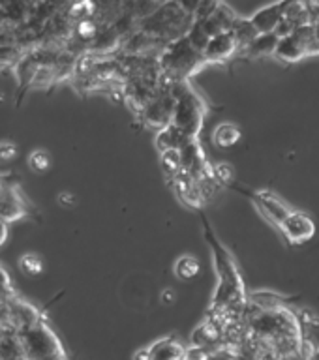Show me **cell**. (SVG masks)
I'll return each instance as SVG.
<instances>
[{
    "mask_svg": "<svg viewBox=\"0 0 319 360\" xmlns=\"http://www.w3.org/2000/svg\"><path fill=\"white\" fill-rule=\"evenodd\" d=\"M197 212H199V218H201L203 235H205V240L211 248L214 270H216V276H218V285H216V291H214L211 311L216 315L242 308V304L246 302V292H244V281H242L241 270L237 266L235 259H233L230 250L216 236L207 214L203 212V208H197Z\"/></svg>",
    "mask_w": 319,
    "mask_h": 360,
    "instance_id": "obj_1",
    "label": "cell"
},
{
    "mask_svg": "<svg viewBox=\"0 0 319 360\" xmlns=\"http://www.w3.org/2000/svg\"><path fill=\"white\" fill-rule=\"evenodd\" d=\"M194 21L196 15L182 10L175 0H165L154 13L141 19L137 28L154 38L160 47H165L169 41L186 36Z\"/></svg>",
    "mask_w": 319,
    "mask_h": 360,
    "instance_id": "obj_2",
    "label": "cell"
},
{
    "mask_svg": "<svg viewBox=\"0 0 319 360\" xmlns=\"http://www.w3.org/2000/svg\"><path fill=\"white\" fill-rule=\"evenodd\" d=\"M171 92L175 98V111L171 124L180 131H184L190 137H197L201 131L203 120H205V112L207 105L201 100V96L197 94L196 90L192 89L188 79L184 81H169Z\"/></svg>",
    "mask_w": 319,
    "mask_h": 360,
    "instance_id": "obj_3",
    "label": "cell"
},
{
    "mask_svg": "<svg viewBox=\"0 0 319 360\" xmlns=\"http://www.w3.org/2000/svg\"><path fill=\"white\" fill-rule=\"evenodd\" d=\"M165 81H184L205 64V56L196 49L188 36L169 41L158 58Z\"/></svg>",
    "mask_w": 319,
    "mask_h": 360,
    "instance_id": "obj_4",
    "label": "cell"
},
{
    "mask_svg": "<svg viewBox=\"0 0 319 360\" xmlns=\"http://www.w3.org/2000/svg\"><path fill=\"white\" fill-rule=\"evenodd\" d=\"M227 188H230V190L239 191V193H242V195H246L248 199L254 202V207L258 208L259 212H261V216H263L265 219H269L276 229L280 227L282 221H284V219L289 216V212L293 210V208H289L286 202L282 201L280 197L275 195L273 191L250 190V188L239 186L237 182H231Z\"/></svg>",
    "mask_w": 319,
    "mask_h": 360,
    "instance_id": "obj_5",
    "label": "cell"
},
{
    "mask_svg": "<svg viewBox=\"0 0 319 360\" xmlns=\"http://www.w3.org/2000/svg\"><path fill=\"white\" fill-rule=\"evenodd\" d=\"M175 111V98L171 92V86L168 83H162L158 86V90L152 94V98L146 101V105L143 107V120L152 128H163L171 124Z\"/></svg>",
    "mask_w": 319,
    "mask_h": 360,
    "instance_id": "obj_6",
    "label": "cell"
},
{
    "mask_svg": "<svg viewBox=\"0 0 319 360\" xmlns=\"http://www.w3.org/2000/svg\"><path fill=\"white\" fill-rule=\"evenodd\" d=\"M23 349L27 347L30 356H64L62 345L58 343L56 336L45 325H36L28 328L23 338Z\"/></svg>",
    "mask_w": 319,
    "mask_h": 360,
    "instance_id": "obj_7",
    "label": "cell"
},
{
    "mask_svg": "<svg viewBox=\"0 0 319 360\" xmlns=\"http://www.w3.org/2000/svg\"><path fill=\"white\" fill-rule=\"evenodd\" d=\"M284 238L293 246L304 244V242L312 240V236L315 235V224L314 219L310 218L306 212H299V210H292L282 225L278 227Z\"/></svg>",
    "mask_w": 319,
    "mask_h": 360,
    "instance_id": "obj_8",
    "label": "cell"
},
{
    "mask_svg": "<svg viewBox=\"0 0 319 360\" xmlns=\"http://www.w3.org/2000/svg\"><path fill=\"white\" fill-rule=\"evenodd\" d=\"M239 47V41H237L233 30H224V32L214 34L208 39L207 47L203 49V56H205V62H225L227 58L235 55Z\"/></svg>",
    "mask_w": 319,
    "mask_h": 360,
    "instance_id": "obj_9",
    "label": "cell"
},
{
    "mask_svg": "<svg viewBox=\"0 0 319 360\" xmlns=\"http://www.w3.org/2000/svg\"><path fill=\"white\" fill-rule=\"evenodd\" d=\"M289 4H292V0H278L275 4L263 6L261 10L254 11L252 15H250V21L256 25L259 32H273L280 25L282 19H284Z\"/></svg>",
    "mask_w": 319,
    "mask_h": 360,
    "instance_id": "obj_10",
    "label": "cell"
},
{
    "mask_svg": "<svg viewBox=\"0 0 319 360\" xmlns=\"http://www.w3.org/2000/svg\"><path fill=\"white\" fill-rule=\"evenodd\" d=\"M180 156H182V171L190 173L194 179H201L203 174L208 173L207 160H205L201 146L197 143V137H192L180 148Z\"/></svg>",
    "mask_w": 319,
    "mask_h": 360,
    "instance_id": "obj_11",
    "label": "cell"
},
{
    "mask_svg": "<svg viewBox=\"0 0 319 360\" xmlns=\"http://www.w3.org/2000/svg\"><path fill=\"white\" fill-rule=\"evenodd\" d=\"M137 356H146L151 360H175L186 356V347H182V343L177 342L175 336H168L158 340L156 343H152L151 347L143 351V353L135 354Z\"/></svg>",
    "mask_w": 319,
    "mask_h": 360,
    "instance_id": "obj_12",
    "label": "cell"
},
{
    "mask_svg": "<svg viewBox=\"0 0 319 360\" xmlns=\"http://www.w3.org/2000/svg\"><path fill=\"white\" fill-rule=\"evenodd\" d=\"M278 41H280V36L275 30L273 32H259L242 51H244V55L252 56V58L275 55Z\"/></svg>",
    "mask_w": 319,
    "mask_h": 360,
    "instance_id": "obj_13",
    "label": "cell"
},
{
    "mask_svg": "<svg viewBox=\"0 0 319 360\" xmlns=\"http://www.w3.org/2000/svg\"><path fill=\"white\" fill-rule=\"evenodd\" d=\"M242 137V131L239 129V126L231 122H222L216 126L213 134V143L216 148H231V146H235Z\"/></svg>",
    "mask_w": 319,
    "mask_h": 360,
    "instance_id": "obj_14",
    "label": "cell"
},
{
    "mask_svg": "<svg viewBox=\"0 0 319 360\" xmlns=\"http://www.w3.org/2000/svg\"><path fill=\"white\" fill-rule=\"evenodd\" d=\"M173 272L179 280L190 281L199 276V272H201V263H199V259L194 257V255H180V257L175 261Z\"/></svg>",
    "mask_w": 319,
    "mask_h": 360,
    "instance_id": "obj_15",
    "label": "cell"
},
{
    "mask_svg": "<svg viewBox=\"0 0 319 360\" xmlns=\"http://www.w3.org/2000/svg\"><path fill=\"white\" fill-rule=\"evenodd\" d=\"M233 34H235L237 41H239V47L244 49L250 41H252L256 36L259 34V30L256 28L252 21H250V17L248 19H242V17H237V21L233 22V27H231Z\"/></svg>",
    "mask_w": 319,
    "mask_h": 360,
    "instance_id": "obj_16",
    "label": "cell"
},
{
    "mask_svg": "<svg viewBox=\"0 0 319 360\" xmlns=\"http://www.w3.org/2000/svg\"><path fill=\"white\" fill-rule=\"evenodd\" d=\"M17 266L28 278H38V276L44 274L45 269L44 259L39 257L38 253H23L19 261H17Z\"/></svg>",
    "mask_w": 319,
    "mask_h": 360,
    "instance_id": "obj_17",
    "label": "cell"
},
{
    "mask_svg": "<svg viewBox=\"0 0 319 360\" xmlns=\"http://www.w3.org/2000/svg\"><path fill=\"white\" fill-rule=\"evenodd\" d=\"M160 163H162L163 173L168 174L169 179L180 173L182 171V156H180L179 148H169V150L160 152Z\"/></svg>",
    "mask_w": 319,
    "mask_h": 360,
    "instance_id": "obj_18",
    "label": "cell"
},
{
    "mask_svg": "<svg viewBox=\"0 0 319 360\" xmlns=\"http://www.w3.org/2000/svg\"><path fill=\"white\" fill-rule=\"evenodd\" d=\"M28 167L38 174L47 173L51 169V154L44 148H36L28 154Z\"/></svg>",
    "mask_w": 319,
    "mask_h": 360,
    "instance_id": "obj_19",
    "label": "cell"
},
{
    "mask_svg": "<svg viewBox=\"0 0 319 360\" xmlns=\"http://www.w3.org/2000/svg\"><path fill=\"white\" fill-rule=\"evenodd\" d=\"M165 0H132V13L137 19H145L160 8Z\"/></svg>",
    "mask_w": 319,
    "mask_h": 360,
    "instance_id": "obj_20",
    "label": "cell"
},
{
    "mask_svg": "<svg viewBox=\"0 0 319 360\" xmlns=\"http://www.w3.org/2000/svg\"><path fill=\"white\" fill-rule=\"evenodd\" d=\"M186 36H188V39L192 41V45H194L196 49L201 51V53H203V49L207 47L208 39H211L208 32L201 27V22L197 21V19L194 21V25H192L190 30H188V34H186Z\"/></svg>",
    "mask_w": 319,
    "mask_h": 360,
    "instance_id": "obj_21",
    "label": "cell"
},
{
    "mask_svg": "<svg viewBox=\"0 0 319 360\" xmlns=\"http://www.w3.org/2000/svg\"><path fill=\"white\" fill-rule=\"evenodd\" d=\"M211 174H213L214 182H220V184L230 186L231 182H235V174H233V169L227 165V163H218L211 169Z\"/></svg>",
    "mask_w": 319,
    "mask_h": 360,
    "instance_id": "obj_22",
    "label": "cell"
},
{
    "mask_svg": "<svg viewBox=\"0 0 319 360\" xmlns=\"http://www.w3.org/2000/svg\"><path fill=\"white\" fill-rule=\"evenodd\" d=\"M220 4H222V0H201L196 11V19H205V17L213 15Z\"/></svg>",
    "mask_w": 319,
    "mask_h": 360,
    "instance_id": "obj_23",
    "label": "cell"
},
{
    "mask_svg": "<svg viewBox=\"0 0 319 360\" xmlns=\"http://www.w3.org/2000/svg\"><path fill=\"white\" fill-rule=\"evenodd\" d=\"M17 156V146L10 141H0V162H10Z\"/></svg>",
    "mask_w": 319,
    "mask_h": 360,
    "instance_id": "obj_24",
    "label": "cell"
},
{
    "mask_svg": "<svg viewBox=\"0 0 319 360\" xmlns=\"http://www.w3.org/2000/svg\"><path fill=\"white\" fill-rule=\"evenodd\" d=\"M175 2H177L182 10H186L188 13H192V15H196V11L197 8H199V2H201V0H175Z\"/></svg>",
    "mask_w": 319,
    "mask_h": 360,
    "instance_id": "obj_25",
    "label": "cell"
},
{
    "mask_svg": "<svg viewBox=\"0 0 319 360\" xmlns=\"http://www.w3.org/2000/svg\"><path fill=\"white\" fill-rule=\"evenodd\" d=\"M58 205L64 208L73 207L75 205V195L70 193V191H62V193H58Z\"/></svg>",
    "mask_w": 319,
    "mask_h": 360,
    "instance_id": "obj_26",
    "label": "cell"
},
{
    "mask_svg": "<svg viewBox=\"0 0 319 360\" xmlns=\"http://www.w3.org/2000/svg\"><path fill=\"white\" fill-rule=\"evenodd\" d=\"M173 300H175L173 289H168V291L162 292V302L163 304H173Z\"/></svg>",
    "mask_w": 319,
    "mask_h": 360,
    "instance_id": "obj_27",
    "label": "cell"
},
{
    "mask_svg": "<svg viewBox=\"0 0 319 360\" xmlns=\"http://www.w3.org/2000/svg\"><path fill=\"white\" fill-rule=\"evenodd\" d=\"M6 238H8V225L4 221H0V246L4 244Z\"/></svg>",
    "mask_w": 319,
    "mask_h": 360,
    "instance_id": "obj_28",
    "label": "cell"
},
{
    "mask_svg": "<svg viewBox=\"0 0 319 360\" xmlns=\"http://www.w3.org/2000/svg\"><path fill=\"white\" fill-rule=\"evenodd\" d=\"M312 356H319V349H314V354Z\"/></svg>",
    "mask_w": 319,
    "mask_h": 360,
    "instance_id": "obj_29",
    "label": "cell"
},
{
    "mask_svg": "<svg viewBox=\"0 0 319 360\" xmlns=\"http://www.w3.org/2000/svg\"><path fill=\"white\" fill-rule=\"evenodd\" d=\"M0 4H2V0H0Z\"/></svg>",
    "mask_w": 319,
    "mask_h": 360,
    "instance_id": "obj_30",
    "label": "cell"
}]
</instances>
